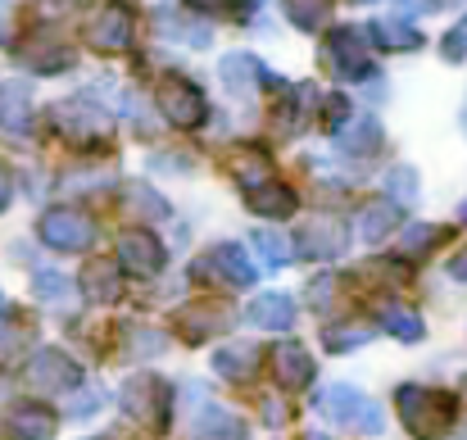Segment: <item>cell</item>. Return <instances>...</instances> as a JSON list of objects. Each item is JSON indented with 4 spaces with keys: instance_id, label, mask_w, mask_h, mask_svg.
Instances as JSON below:
<instances>
[{
    "instance_id": "22",
    "label": "cell",
    "mask_w": 467,
    "mask_h": 440,
    "mask_svg": "<svg viewBox=\"0 0 467 440\" xmlns=\"http://www.w3.org/2000/svg\"><path fill=\"white\" fill-rule=\"evenodd\" d=\"M27 123H32V87H27L23 78L0 82V132L23 137Z\"/></svg>"
},
{
    "instance_id": "9",
    "label": "cell",
    "mask_w": 467,
    "mask_h": 440,
    "mask_svg": "<svg viewBox=\"0 0 467 440\" xmlns=\"http://www.w3.org/2000/svg\"><path fill=\"white\" fill-rule=\"evenodd\" d=\"M23 382L41 395H73V391H82V363L73 354H64L59 345H46L23 363Z\"/></svg>"
},
{
    "instance_id": "35",
    "label": "cell",
    "mask_w": 467,
    "mask_h": 440,
    "mask_svg": "<svg viewBox=\"0 0 467 440\" xmlns=\"http://www.w3.org/2000/svg\"><path fill=\"white\" fill-rule=\"evenodd\" d=\"M386 195L400 200V204H413L418 200V168H409V163L386 168Z\"/></svg>"
},
{
    "instance_id": "16",
    "label": "cell",
    "mask_w": 467,
    "mask_h": 440,
    "mask_svg": "<svg viewBox=\"0 0 467 440\" xmlns=\"http://www.w3.org/2000/svg\"><path fill=\"white\" fill-rule=\"evenodd\" d=\"M241 195H245V209H250V214L273 218V223H286V218H296V209H300V195H296L286 182H277V177L250 182V186H241Z\"/></svg>"
},
{
    "instance_id": "38",
    "label": "cell",
    "mask_w": 467,
    "mask_h": 440,
    "mask_svg": "<svg viewBox=\"0 0 467 440\" xmlns=\"http://www.w3.org/2000/svg\"><path fill=\"white\" fill-rule=\"evenodd\" d=\"M23 336H27L23 318L18 313H0V359L5 354H18L23 350Z\"/></svg>"
},
{
    "instance_id": "18",
    "label": "cell",
    "mask_w": 467,
    "mask_h": 440,
    "mask_svg": "<svg viewBox=\"0 0 467 440\" xmlns=\"http://www.w3.org/2000/svg\"><path fill=\"white\" fill-rule=\"evenodd\" d=\"M209 363H213V372H218L223 382L245 386V382H254L259 368H264V345H254V340H232V345L213 350Z\"/></svg>"
},
{
    "instance_id": "25",
    "label": "cell",
    "mask_w": 467,
    "mask_h": 440,
    "mask_svg": "<svg viewBox=\"0 0 467 440\" xmlns=\"http://www.w3.org/2000/svg\"><path fill=\"white\" fill-rule=\"evenodd\" d=\"M377 327H381L386 336L404 340V345H418V340L427 336L422 313H418V309H409V304H395V299H386V304L377 309Z\"/></svg>"
},
{
    "instance_id": "1",
    "label": "cell",
    "mask_w": 467,
    "mask_h": 440,
    "mask_svg": "<svg viewBox=\"0 0 467 440\" xmlns=\"http://www.w3.org/2000/svg\"><path fill=\"white\" fill-rule=\"evenodd\" d=\"M395 414L413 440H450L463 404H459V391H450V386L404 382V386H395Z\"/></svg>"
},
{
    "instance_id": "49",
    "label": "cell",
    "mask_w": 467,
    "mask_h": 440,
    "mask_svg": "<svg viewBox=\"0 0 467 440\" xmlns=\"http://www.w3.org/2000/svg\"><path fill=\"white\" fill-rule=\"evenodd\" d=\"M87 440H109V436H87Z\"/></svg>"
},
{
    "instance_id": "40",
    "label": "cell",
    "mask_w": 467,
    "mask_h": 440,
    "mask_svg": "<svg viewBox=\"0 0 467 440\" xmlns=\"http://www.w3.org/2000/svg\"><path fill=\"white\" fill-rule=\"evenodd\" d=\"M186 23H191V18H168V14H163L159 32H163V37H168V32H172V37H186L191 46H209V37H213V32H209V27H186Z\"/></svg>"
},
{
    "instance_id": "13",
    "label": "cell",
    "mask_w": 467,
    "mask_h": 440,
    "mask_svg": "<svg viewBox=\"0 0 467 440\" xmlns=\"http://www.w3.org/2000/svg\"><path fill=\"white\" fill-rule=\"evenodd\" d=\"M268 363H273V382H277L286 395L309 391L313 377H317V363H313V354L300 345V340H282V345H273V350H268Z\"/></svg>"
},
{
    "instance_id": "30",
    "label": "cell",
    "mask_w": 467,
    "mask_h": 440,
    "mask_svg": "<svg viewBox=\"0 0 467 440\" xmlns=\"http://www.w3.org/2000/svg\"><path fill=\"white\" fill-rule=\"evenodd\" d=\"M123 345L132 359H159L168 354V331L163 327H146V322H128L123 327Z\"/></svg>"
},
{
    "instance_id": "2",
    "label": "cell",
    "mask_w": 467,
    "mask_h": 440,
    "mask_svg": "<svg viewBox=\"0 0 467 440\" xmlns=\"http://www.w3.org/2000/svg\"><path fill=\"white\" fill-rule=\"evenodd\" d=\"M119 409L141 423L146 432H168L172 427V386L159 372H132L119 386Z\"/></svg>"
},
{
    "instance_id": "50",
    "label": "cell",
    "mask_w": 467,
    "mask_h": 440,
    "mask_svg": "<svg viewBox=\"0 0 467 440\" xmlns=\"http://www.w3.org/2000/svg\"><path fill=\"white\" fill-rule=\"evenodd\" d=\"M354 5H368V0H354Z\"/></svg>"
},
{
    "instance_id": "34",
    "label": "cell",
    "mask_w": 467,
    "mask_h": 440,
    "mask_svg": "<svg viewBox=\"0 0 467 440\" xmlns=\"http://www.w3.org/2000/svg\"><path fill=\"white\" fill-rule=\"evenodd\" d=\"M27 64L36 73H68L73 68V50L68 46H27Z\"/></svg>"
},
{
    "instance_id": "32",
    "label": "cell",
    "mask_w": 467,
    "mask_h": 440,
    "mask_svg": "<svg viewBox=\"0 0 467 440\" xmlns=\"http://www.w3.org/2000/svg\"><path fill=\"white\" fill-rule=\"evenodd\" d=\"M282 14H286L300 32H317V27L327 23L331 5H327V0H282Z\"/></svg>"
},
{
    "instance_id": "31",
    "label": "cell",
    "mask_w": 467,
    "mask_h": 440,
    "mask_svg": "<svg viewBox=\"0 0 467 440\" xmlns=\"http://www.w3.org/2000/svg\"><path fill=\"white\" fill-rule=\"evenodd\" d=\"M250 241H254L259 259H264V264H273V268H286V264L296 259V241H291V236H282L277 227H259Z\"/></svg>"
},
{
    "instance_id": "10",
    "label": "cell",
    "mask_w": 467,
    "mask_h": 440,
    "mask_svg": "<svg viewBox=\"0 0 467 440\" xmlns=\"http://www.w3.org/2000/svg\"><path fill=\"white\" fill-rule=\"evenodd\" d=\"M232 322H236V313H232L227 304H218V299H191V304H182V309L172 313V331H177V340H186V345H204V340L223 336Z\"/></svg>"
},
{
    "instance_id": "4",
    "label": "cell",
    "mask_w": 467,
    "mask_h": 440,
    "mask_svg": "<svg viewBox=\"0 0 467 440\" xmlns=\"http://www.w3.org/2000/svg\"><path fill=\"white\" fill-rule=\"evenodd\" d=\"M50 123H55V132H59L68 146H78V150L105 146V141L114 137V119H109L91 96H68V100H59V105L50 110Z\"/></svg>"
},
{
    "instance_id": "43",
    "label": "cell",
    "mask_w": 467,
    "mask_h": 440,
    "mask_svg": "<svg viewBox=\"0 0 467 440\" xmlns=\"http://www.w3.org/2000/svg\"><path fill=\"white\" fill-rule=\"evenodd\" d=\"M100 404H105V395H100V391H91V395H82V400L73 404V414H78V418H87V414H96Z\"/></svg>"
},
{
    "instance_id": "7",
    "label": "cell",
    "mask_w": 467,
    "mask_h": 440,
    "mask_svg": "<svg viewBox=\"0 0 467 440\" xmlns=\"http://www.w3.org/2000/svg\"><path fill=\"white\" fill-rule=\"evenodd\" d=\"M322 68L340 82H363L372 78V55H368V37L358 27H331L322 37Z\"/></svg>"
},
{
    "instance_id": "12",
    "label": "cell",
    "mask_w": 467,
    "mask_h": 440,
    "mask_svg": "<svg viewBox=\"0 0 467 440\" xmlns=\"http://www.w3.org/2000/svg\"><path fill=\"white\" fill-rule=\"evenodd\" d=\"M132 37H137V18H132V9H128L123 0L100 5L96 18L87 23V41H91L96 50H105V55H123V50H132Z\"/></svg>"
},
{
    "instance_id": "14",
    "label": "cell",
    "mask_w": 467,
    "mask_h": 440,
    "mask_svg": "<svg viewBox=\"0 0 467 440\" xmlns=\"http://www.w3.org/2000/svg\"><path fill=\"white\" fill-rule=\"evenodd\" d=\"M291 241H296V255L322 264V259H340L349 250V227L340 218H313V223L300 227V236H291Z\"/></svg>"
},
{
    "instance_id": "3",
    "label": "cell",
    "mask_w": 467,
    "mask_h": 440,
    "mask_svg": "<svg viewBox=\"0 0 467 440\" xmlns=\"http://www.w3.org/2000/svg\"><path fill=\"white\" fill-rule=\"evenodd\" d=\"M317 409H322L331 423H340V427H349V432H358V436H381V432H386V409H381L368 391H358V386H349V382L327 386V391L317 395Z\"/></svg>"
},
{
    "instance_id": "39",
    "label": "cell",
    "mask_w": 467,
    "mask_h": 440,
    "mask_svg": "<svg viewBox=\"0 0 467 440\" xmlns=\"http://www.w3.org/2000/svg\"><path fill=\"white\" fill-rule=\"evenodd\" d=\"M441 55L450 59V64H459V59H467V14L441 37Z\"/></svg>"
},
{
    "instance_id": "20",
    "label": "cell",
    "mask_w": 467,
    "mask_h": 440,
    "mask_svg": "<svg viewBox=\"0 0 467 440\" xmlns=\"http://www.w3.org/2000/svg\"><path fill=\"white\" fill-rule=\"evenodd\" d=\"M400 227H404V204H400V200H390V195H381V200L363 204V214H358V241H368V246L390 241Z\"/></svg>"
},
{
    "instance_id": "26",
    "label": "cell",
    "mask_w": 467,
    "mask_h": 440,
    "mask_svg": "<svg viewBox=\"0 0 467 440\" xmlns=\"http://www.w3.org/2000/svg\"><path fill=\"white\" fill-rule=\"evenodd\" d=\"M336 141H340L345 154L368 159V154H377V150L386 146V132H381V123L372 114H358V119H345V128L336 132Z\"/></svg>"
},
{
    "instance_id": "19",
    "label": "cell",
    "mask_w": 467,
    "mask_h": 440,
    "mask_svg": "<svg viewBox=\"0 0 467 440\" xmlns=\"http://www.w3.org/2000/svg\"><path fill=\"white\" fill-rule=\"evenodd\" d=\"M377 50H386V55H409V50H422V27L413 23V18H400V14H390V18H372L368 23V32H363Z\"/></svg>"
},
{
    "instance_id": "37",
    "label": "cell",
    "mask_w": 467,
    "mask_h": 440,
    "mask_svg": "<svg viewBox=\"0 0 467 440\" xmlns=\"http://www.w3.org/2000/svg\"><path fill=\"white\" fill-rule=\"evenodd\" d=\"M317 105H322V119H317V123H322V132H331V137H336V132L345 128V119H349V96L331 91V96H322Z\"/></svg>"
},
{
    "instance_id": "8",
    "label": "cell",
    "mask_w": 467,
    "mask_h": 440,
    "mask_svg": "<svg viewBox=\"0 0 467 440\" xmlns=\"http://www.w3.org/2000/svg\"><path fill=\"white\" fill-rule=\"evenodd\" d=\"M155 105H159V114L168 119V128H177V132H195L209 119V100H204V91L186 73H168L159 82Z\"/></svg>"
},
{
    "instance_id": "46",
    "label": "cell",
    "mask_w": 467,
    "mask_h": 440,
    "mask_svg": "<svg viewBox=\"0 0 467 440\" xmlns=\"http://www.w3.org/2000/svg\"><path fill=\"white\" fill-rule=\"evenodd\" d=\"M459 223H467V195H463V204H459Z\"/></svg>"
},
{
    "instance_id": "23",
    "label": "cell",
    "mask_w": 467,
    "mask_h": 440,
    "mask_svg": "<svg viewBox=\"0 0 467 440\" xmlns=\"http://www.w3.org/2000/svg\"><path fill=\"white\" fill-rule=\"evenodd\" d=\"M381 336V327L377 322H368V318H340V322H327L322 327V350H331V354H349V350H363L368 340H377Z\"/></svg>"
},
{
    "instance_id": "6",
    "label": "cell",
    "mask_w": 467,
    "mask_h": 440,
    "mask_svg": "<svg viewBox=\"0 0 467 440\" xmlns=\"http://www.w3.org/2000/svg\"><path fill=\"white\" fill-rule=\"evenodd\" d=\"M36 236H41V246L55 250V255H82V250L96 246L100 223H96L91 214H82V209H46V214L36 218Z\"/></svg>"
},
{
    "instance_id": "36",
    "label": "cell",
    "mask_w": 467,
    "mask_h": 440,
    "mask_svg": "<svg viewBox=\"0 0 467 440\" xmlns=\"http://www.w3.org/2000/svg\"><path fill=\"white\" fill-rule=\"evenodd\" d=\"M336 295H340V273H317L309 282V304L317 313H340L336 309Z\"/></svg>"
},
{
    "instance_id": "17",
    "label": "cell",
    "mask_w": 467,
    "mask_h": 440,
    "mask_svg": "<svg viewBox=\"0 0 467 440\" xmlns=\"http://www.w3.org/2000/svg\"><path fill=\"white\" fill-rule=\"evenodd\" d=\"M78 291L87 295V304L109 309V304H119V299H123L128 278H123L119 259H91V264L82 268V278H78Z\"/></svg>"
},
{
    "instance_id": "21",
    "label": "cell",
    "mask_w": 467,
    "mask_h": 440,
    "mask_svg": "<svg viewBox=\"0 0 467 440\" xmlns=\"http://www.w3.org/2000/svg\"><path fill=\"white\" fill-rule=\"evenodd\" d=\"M245 322L259 331H291L296 327V299L286 291H264L245 304Z\"/></svg>"
},
{
    "instance_id": "27",
    "label": "cell",
    "mask_w": 467,
    "mask_h": 440,
    "mask_svg": "<svg viewBox=\"0 0 467 440\" xmlns=\"http://www.w3.org/2000/svg\"><path fill=\"white\" fill-rule=\"evenodd\" d=\"M195 440H245V423L223 404H204L195 423Z\"/></svg>"
},
{
    "instance_id": "48",
    "label": "cell",
    "mask_w": 467,
    "mask_h": 440,
    "mask_svg": "<svg viewBox=\"0 0 467 440\" xmlns=\"http://www.w3.org/2000/svg\"><path fill=\"white\" fill-rule=\"evenodd\" d=\"M463 132H467V105H463Z\"/></svg>"
},
{
    "instance_id": "47",
    "label": "cell",
    "mask_w": 467,
    "mask_h": 440,
    "mask_svg": "<svg viewBox=\"0 0 467 440\" xmlns=\"http://www.w3.org/2000/svg\"><path fill=\"white\" fill-rule=\"evenodd\" d=\"M305 440H331V436H322V432H309V436H305Z\"/></svg>"
},
{
    "instance_id": "28",
    "label": "cell",
    "mask_w": 467,
    "mask_h": 440,
    "mask_svg": "<svg viewBox=\"0 0 467 440\" xmlns=\"http://www.w3.org/2000/svg\"><path fill=\"white\" fill-rule=\"evenodd\" d=\"M123 200H128V214H132V218H146V223H163V218L172 214V204L159 195L150 182H128V186H123Z\"/></svg>"
},
{
    "instance_id": "29",
    "label": "cell",
    "mask_w": 467,
    "mask_h": 440,
    "mask_svg": "<svg viewBox=\"0 0 467 440\" xmlns=\"http://www.w3.org/2000/svg\"><path fill=\"white\" fill-rule=\"evenodd\" d=\"M441 236H450L445 223H413V227H400V255H404V259H427V255L441 246Z\"/></svg>"
},
{
    "instance_id": "33",
    "label": "cell",
    "mask_w": 467,
    "mask_h": 440,
    "mask_svg": "<svg viewBox=\"0 0 467 440\" xmlns=\"http://www.w3.org/2000/svg\"><path fill=\"white\" fill-rule=\"evenodd\" d=\"M268 168H273V163H268V154H264V150H250V146H245V150H236V154H232V173H236V182H241V186L273 177Z\"/></svg>"
},
{
    "instance_id": "5",
    "label": "cell",
    "mask_w": 467,
    "mask_h": 440,
    "mask_svg": "<svg viewBox=\"0 0 467 440\" xmlns=\"http://www.w3.org/2000/svg\"><path fill=\"white\" fill-rule=\"evenodd\" d=\"M191 278H195V282L227 287V291H254L259 268H254V259L241 250V241H218V246H209L204 255H195Z\"/></svg>"
},
{
    "instance_id": "42",
    "label": "cell",
    "mask_w": 467,
    "mask_h": 440,
    "mask_svg": "<svg viewBox=\"0 0 467 440\" xmlns=\"http://www.w3.org/2000/svg\"><path fill=\"white\" fill-rule=\"evenodd\" d=\"M32 287H36V295H64L68 291V282H64V278H55V273H36V282H32Z\"/></svg>"
},
{
    "instance_id": "15",
    "label": "cell",
    "mask_w": 467,
    "mask_h": 440,
    "mask_svg": "<svg viewBox=\"0 0 467 440\" xmlns=\"http://www.w3.org/2000/svg\"><path fill=\"white\" fill-rule=\"evenodd\" d=\"M5 440H55L59 432V414L46 409L41 400H18L5 409Z\"/></svg>"
},
{
    "instance_id": "11",
    "label": "cell",
    "mask_w": 467,
    "mask_h": 440,
    "mask_svg": "<svg viewBox=\"0 0 467 440\" xmlns=\"http://www.w3.org/2000/svg\"><path fill=\"white\" fill-rule=\"evenodd\" d=\"M163 264H168V250H163V241H159L155 232L128 227V232L119 236V268H123L128 278L150 282V278L163 273Z\"/></svg>"
},
{
    "instance_id": "44",
    "label": "cell",
    "mask_w": 467,
    "mask_h": 440,
    "mask_svg": "<svg viewBox=\"0 0 467 440\" xmlns=\"http://www.w3.org/2000/svg\"><path fill=\"white\" fill-rule=\"evenodd\" d=\"M14 204V177H9V168L0 163V214Z\"/></svg>"
},
{
    "instance_id": "24",
    "label": "cell",
    "mask_w": 467,
    "mask_h": 440,
    "mask_svg": "<svg viewBox=\"0 0 467 440\" xmlns=\"http://www.w3.org/2000/svg\"><path fill=\"white\" fill-rule=\"evenodd\" d=\"M223 82H227V91H232V96L254 100V96H259V87H264V64H259L254 55L236 50V55H227V59H223Z\"/></svg>"
},
{
    "instance_id": "45",
    "label": "cell",
    "mask_w": 467,
    "mask_h": 440,
    "mask_svg": "<svg viewBox=\"0 0 467 440\" xmlns=\"http://www.w3.org/2000/svg\"><path fill=\"white\" fill-rule=\"evenodd\" d=\"M450 278H454V282H467V246L450 259Z\"/></svg>"
},
{
    "instance_id": "41",
    "label": "cell",
    "mask_w": 467,
    "mask_h": 440,
    "mask_svg": "<svg viewBox=\"0 0 467 440\" xmlns=\"http://www.w3.org/2000/svg\"><path fill=\"white\" fill-rule=\"evenodd\" d=\"M291 423V409L282 404V400H264V427H273V432H282Z\"/></svg>"
}]
</instances>
